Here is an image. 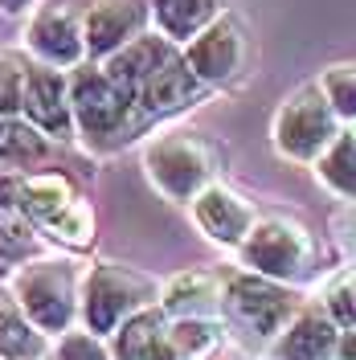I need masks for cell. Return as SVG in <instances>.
Wrapping results in <instances>:
<instances>
[{
    "label": "cell",
    "mask_w": 356,
    "mask_h": 360,
    "mask_svg": "<svg viewBox=\"0 0 356 360\" xmlns=\"http://www.w3.org/2000/svg\"><path fill=\"white\" fill-rule=\"evenodd\" d=\"M70 103L78 135L94 152H115L132 135H139L144 123H152L139 107V94L119 86L103 62H82L78 70H70Z\"/></svg>",
    "instance_id": "1"
},
{
    "label": "cell",
    "mask_w": 356,
    "mask_h": 360,
    "mask_svg": "<svg viewBox=\"0 0 356 360\" xmlns=\"http://www.w3.org/2000/svg\"><path fill=\"white\" fill-rule=\"evenodd\" d=\"M8 295L45 336H66L74 315L82 311V274L70 258H33L17 266Z\"/></svg>",
    "instance_id": "2"
},
{
    "label": "cell",
    "mask_w": 356,
    "mask_h": 360,
    "mask_svg": "<svg viewBox=\"0 0 356 360\" xmlns=\"http://www.w3.org/2000/svg\"><path fill=\"white\" fill-rule=\"evenodd\" d=\"M340 131H344V119L336 115L319 82H303L299 90H291L270 123V139L279 156L295 164H315L340 139Z\"/></svg>",
    "instance_id": "3"
},
{
    "label": "cell",
    "mask_w": 356,
    "mask_h": 360,
    "mask_svg": "<svg viewBox=\"0 0 356 360\" xmlns=\"http://www.w3.org/2000/svg\"><path fill=\"white\" fill-rule=\"evenodd\" d=\"M144 168L168 201L193 205L201 188L213 184V148L189 127H172V131L152 135L148 152H144Z\"/></svg>",
    "instance_id": "4"
},
{
    "label": "cell",
    "mask_w": 356,
    "mask_h": 360,
    "mask_svg": "<svg viewBox=\"0 0 356 360\" xmlns=\"http://www.w3.org/2000/svg\"><path fill=\"white\" fill-rule=\"evenodd\" d=\"M160 299L156 283L144 278L139 270L119 266V262H98L82 278V323L94 336H115L123 319L152 307Z\"/></svg>",
    "instance_id": "5"
},
{
    "label": "cell",
    "mask_w": 356,
    "mask_h": 360,
    "mask_svg": "<svg viewBox=\"0 0 356 360\" xmlns=\"http://www.w3.org/2000/svg\"><path fill=\"white\" fill-rule=\"evenodd\" d=\"M238 258H242L246 270H254V274H262V278L299 283V278L312 274L315 242L295 217L270 213V217H258V221H254V229L246 233V242L238 246Z\"/></svg>",
    "instance_id": "6"
},
{
    "label": "cell",
    "mask_w": 356,
    "mask_h": 360,
    "mask_svg": "<svg viewBox=\"0 0 356 360\" xmlns=\"http://www.w3.org/2000/svg\"><path fill=\"white\" fill-rule=\"evenodd\" d=\"M25 205L37 229L70 250H87L94 242V213L87 197L62 172H29L25 176Z\"/></svg>",
    "instance_id": "7"
},
{
    "label": "cell",
    "mask_w": 356,
    "mask_h": 360,
    "mask_svg": "<svg viewBox=\"0 0 356 360\" xmlns=\"http://www.w3.org/2000/svg\"><path fill=\"white\" fill-rule=\"evenodd\" d=\"M295 311H299V303L291 299L287 283L262 278V274H254V270H246V274H225L222 315L238 328V332H246V336L270 344V340L295 319Z\"/></svg>",
    "instance_id": "8"
},
{
    "label": "cell",
    "mask_w": 356,
    "mask_h": 360,
    "mask_svg": "<svg viewBox=\"0 0 356 360\" xmlns=\"http://www.w3.org/2000/svg\"><path fill=\"white\" fill-rule=\"evenodd\" d=\"M87 0H37L25 25V49L33 62L58 70H78L87 58V29H82Z\"/></svg>",
    "instance_id": "9"
},
{
    "label": "cell",
    "mask_w": 356,
    "mask_h": 360,
    "mask_svg": "<svg viewBox=\"0 0 356 360\" xmlns=\"http://www.w3.org/2000/svg\"><path fill=\"white\" fill-rule=\"evenodd\" d=\"M184 58H189V66L197 70V78L205 86L234 82L250 62V41H246L242 21L234 13H222L209 29H201L197 37L184 45Z\"/></svg>",
    "instance_id": "10"
},
{
    "label": "cell",
    "mask_w": 356,
    "mask_h": 360,
    "mask_svg": "<svg viewBox=\"0 0 356 360\" xmlns=\"http://www.w3.org/2000/svg\"><path fill=\"white\" fill-rule=\"evenodd\" d=\"M25 119L33 127H42L49 139L66 143L78 135L74 123V103H70V70L45 66V62H29L25 70Z\"/></svg>",
    "instance_id": "11"
},
{
    "label": "cell",
    "mask_w": 356,
    "mask_h": 360,
    "mask_svg": "<svg viewBox=\"0 0 356 360\" xmlns=\"http://www.w3.org/2000/svg\"><path fill=\"white\" fill-rule=\"evenodd\" d=\"M152 25V4L148 0H87L82 29H87V58L107 62L127 41L148 33Z\"/></svg>",
    "instance_id": "12"
},
{
    "label": "cell",
    "mask_w": 356,
    "mask_h": 360,
    "mask_svg": "<svg viewBox=\"0 0 356 360\" xmlns=\"http://www.w3.org/2000/svg\"><path fill=\"white\" fill-rule=\"evenodd\" d=\"M193 221H197V229L209 242H217L225 250H238L258 217H254V205L246 201L242 193H234L229 184L213 180L209 188H201V197L193 201Z\"/></svg>",
    "instance_id": "13"
},
{
    "label": "cell",
    "mask_w": 356,
    "mask_h": 360,
    "mask_svg": "<svg viewBox=\"0 0 356 360\" xmlns=\"http://www.w3.org/2000/svg\"><path fill=\"white\" fill-rule=\"evenodd\" d=\"M340 332H344V328L328 315L324 303L299 307L295 319L270 340V356L274 360H336Z\"/></svg>",
    "instance_id": "14"
},
{
    "label": "cell",
    "mask_w": 356,
    "mask_h": 360,
    "mask_svg": "<svg viewBox=\"0 0 356 360\" xmlns=\"http://www.w3.org/2000/svg\"><path fill=\"white\" fill-rule=\"evenodd\" d=\"M205 82L197 78V70L189 66V58H184V49H180L177 58H168L164 66L144 82L139 90V107L148 119H168V115L184 111V107H193L205 98Z\"/></svg>",
    "instance_id": "15"
},
{
    "label": "cell",
    "mask_w": 356,
    "mask_h": 360,
    "mask_svg": "<svg viewBox=\"0 0 356 360\" xmlns=\"http://www.w3.org/2000/svg\"><path fill=\"white\" fill-rule=\"evenodd\" d=\"M222 299L225 278L209 270H189L160 291V311L168 319H222Z\"/></svg>",
    "instance_id": "16"
},
{
    "label": "cell",
    "mask_w": 356,
    "mask_h": 360,
    "mask_svg": "<svg viewBox=\"0 0 356 360\" xmlns=\"http://www.w3.org/2000/svg\"><path fill=\"white\" fill-rule=\"evenodd\" d=\"M180 45L172 41V37H164L160 29H148V33H139L135 41H127L119 53H111L107 62H103V70L111 74L119 86H127L132 94H139L144 90V82L156 74L168 58H177Z\"/></svg>",
    "instance_id": "17"
},
{
    "label": "cell",
    "mask_w": 356,
    "mask_h": 360,
    "mask_svg": "<svg viewBox=\"0 0 356 360\" xmlns=\"http://www.w3.org/2000/svg\"><path fill=\"white\" fill-rule=\"evenodd\" d=\"M111 356L115 360H172L168 315L160 307H144L132 319H123L119 332L111 336Z\"/></svg>",
    "instance_id": "18"
},
{
    "label": "cell",
    "mask_w": 356,
    "mask_h": 360,
    "mask_svg": "<svg viewBox=\"0 0 356 360\" xmlns=\"http://www.w3.org/2000/svg\"><path fill=\"white\" fill-rule=\"evenodd\" d=\"M148 4H152V25L180 49L225 13V0H148Z\"/></svg>",
    "instance_id": "19"
},
{
    "label": "cell",
    "mask_w": 356,
    "mask_h": 360,
    "mask_svg": "<svg viewBox=\"0 0 356 360\" xmlns=\"http://www.w3.org/2000/svg\"><path fill=\"white\" fill-rule=\"evenodd\" d=\"M0 356L4 360H49L53 340L21 311L13 295H0Z\"/></svg>",
    "instance_id": "20"
},
{
    "label": "cell",
    "mask_w": 356,
    "mask_h": 360,
    "mask_svg": "<svg viewBox=\"0 0 356 360\" xmlns=\"http://www.w3.org/2000/svg\"><path fill=\"white\" fill-rule=\"evenodd\" d=\"M49 135L42 131V127H33L29 119H13L8 123V135H4V143H0V172H21L25 168H37V164H45V156H49V143H45Z\"/></svg>",
    "instance_id": "21"
},
{
    "label": "cell",
    "mask_w": 356,
    "mask_h": 360,
    "mask_svg": "<svg viewBox=\"0 0 356 360\" xmlns=\"http://www.w3.org/2000/svg\"><path fill=\"white\" fill-rule=\"evenodd\" d=\"M315 176L336 197L356 201V131H340V139L315 160Z\"/></svg>",
    "instance_id": "22"
},
{
    "label": "cell",
    "mask_w": 356,
    "mask_h": 360,
    "mask_svg": "<svg viewBox=\"0 0 356 360\" xmlns=\"http://www.w3.org/2000/svg\"><path fill=\"white\" fill-rule=\"evenodd\" d=\"M37 225L29 217V205H25V176L21 172H0V242L8 246H21L29 242Z\"/></svg>",
    "instance_id": "23"
},
{
    "label": "cell",
    "mask_w": 356,
    "mask_h": 360,
    "mask_svg": "<svg viewBox=\"0 0 356 360\" xmlns=\"http://www.w3.org/2000/svg\"><path fill=\"white\" fill-rule=\"evenodd\" d=\"M217 323L213 319H168V348L172 360H201L217 348Z\"/></svg>",
    "instance_id": "24"
},
{
    "label": "cell",
    "mask_w": 356,
    "mask_h": 360,
    "mask_svg": "<svg viewBox=\"0 0 356 360\" xmlns=\"http://www.w3.org/2000/svg\"><path fill=\"white\" fill-rule=\"evenodd\" d=\"M25 70H29V62L21 53L0 49V115H8V119L25 111Z\"/></svg>",
    "instance_id": "25"
},
{
    "label": "cell",
    "mask_w": 356,
    "mask_h": 360,
    "mask_svg": "<svg viewBox=\"0 0 356 360\" xmlns=\"http://www.w3.org/2000/svg\"><path fill=\"white\" fill-rule=\"evenodd\" d=\"M319 86L336 107V115L344 123H356V66H328L319 74Z\"/></svg>",
    "instance_id": "26"
},
{
    "label": "cell",
    "mask_w": 356,
    "mask_h": 360,
    "mask_svg": "<svg viewBox=\"0 0 356 360\" xmlns=\"http://www.w3.org/2000/svg\"><path fill=\"white\" fill-rule=\"evenodd\" d=\"M328 315H332L340 328H356V266L340 270L332 283L324 287V299H319Z\"/></svg>",
    "instance_id": "27"
},
{
    "label": "cell",
    "mask_w": 356,
    "mask_h": 360,
    "mask_svg": "<svg viewBox=\"0 0 356 360\" xmlns=\"http://www.w3.org/2000/svg\"><path fill=\"white\" fill-rule=\"evenodd\" d=\"M49 360H115V356H111V348L103 344V336H94V332H66V336H58Z\"/></svg>",
    "instance_id": "28"
},
{
    "label": "cell",
    "mask_w": 356,
    "mask_h": 360,
    "mask_svg": "<svg viewBox=\"0 0 356 360\" xmlns=\"http://www.w3.org/2000/svg\"><path fill=\"white\" fill-rule=\"evenodd\" d=\"M336 360H356V328H344V332H340V348H336Z\"/></svg>",
    "instance_id": "29"
},
{
    "label": "cell",
    "mask_w": 356,
    "mask_h": 360,
    "mask_svg": "<svg viewBox=\"0 0 356 360\" xmlns=\"http://www.w3.org/2000/svg\"><path fill=\"white\" fill-rule=\"evenodd\" d=\"M33 4H37V0H0V13L17 17V13H33Z\"/></svg>",
    "instance_id": "30"
},
{
    "label": "cell",
    "mask_w": 356,
    "mask_h": 360,
    "mask_svg": "<svg viewBox=\"0 0 356 360\" xmlns=\"http://www.w3.org/2000/svg\"><path fill=\"white\" fill-rule=\"evenodd\" d=\"M8 123H13V119H8V115H0V143H4V135H8Z\"/></svg>",
    "instance_id": "31"
},
{
    "label": "cell",
    "mask_w": 356,
    "mask_h": 360,
    "mask_svg": "<svg viewBox=\"0 0 356 360\" xmlns=\"http://www.w3.org/2000/svg\"><path fill=\"white\" fill-rule=\"evenodd\" d=\"M352 131H356V123H352Z\"/></svg>",
    "instance_id": "32"
},
{
    "label": "cell",
    "mask_w": 356,
    "mask_h": 360,
    "mask_svg": "<svg viewBox=\"0 0 356 360\" xmlns=\"http://www.w3.org/2000/svg\"><path fill=\"white\" fill-rule=\"evenodd\" d=\"M0 360H4V356H0Z\"/></svg>",
    "instance_id": "33"
}]
</instances>
